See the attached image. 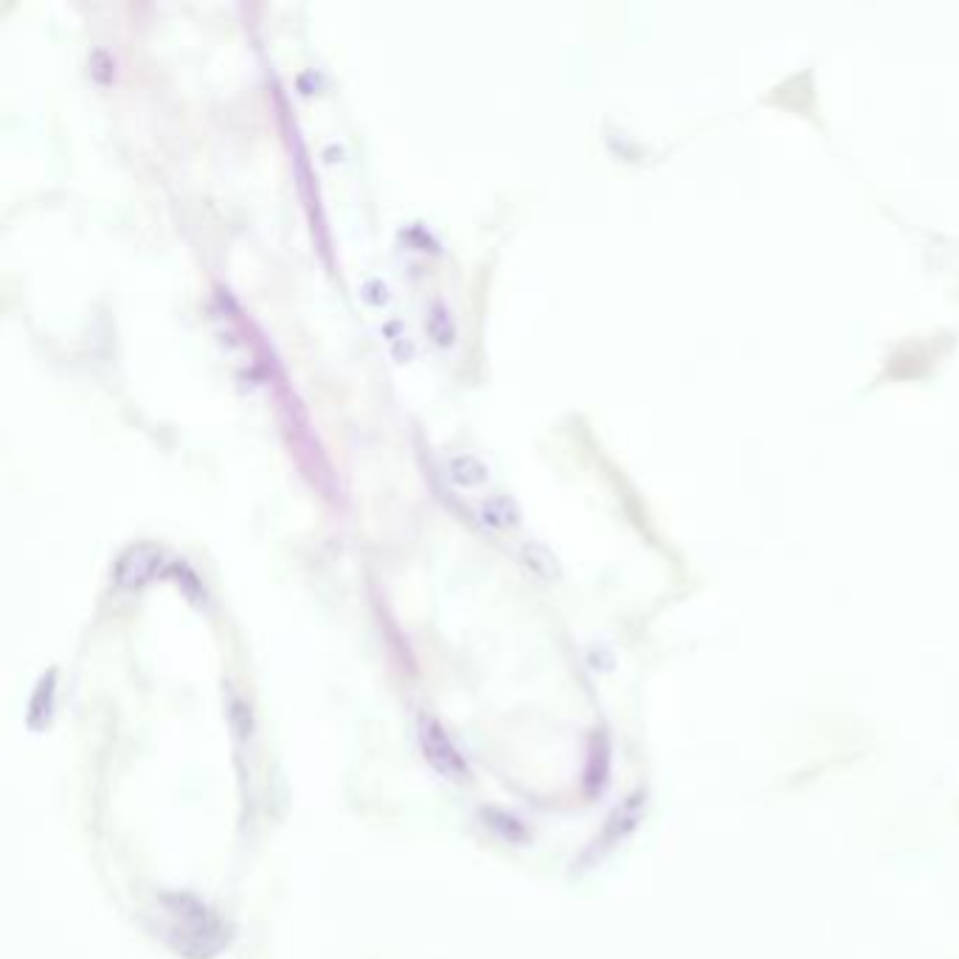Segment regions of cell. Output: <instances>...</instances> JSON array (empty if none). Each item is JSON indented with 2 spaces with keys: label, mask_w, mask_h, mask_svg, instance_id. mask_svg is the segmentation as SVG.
Listing matches in <instances>:
<instances>
[{
  "label": "cell",
  "mask_w": 959,
  "mask_h": 959,
  "mask_svg": "<svg viewBox=\"0 0 959 959\" xmlns=\"http://www.w3.org/2000/svg\"><path fill=\"white\" fill-rule=\"evenodd\" d=\"M161 566V552L150 546V543H138L130 546L116 563V583L124 588H135V585L147 583L152 574Z\"/></svg>",
  "instance_id": "obj_1"
},
{
  "label": "cell",
  "mask_w": 959,
  "mask_h": 959,
  "mask_svg": "<svg viewBox=\"0 0 959 959\" xmlns=\"http://www.w3.org/2000/svg\"><path fill=\"white\" fill-rule=\"evenodd\" d=\"M479 518L490 529H512V526L521 524V507L507 493L490 495L487 501H481Z\"/></svg>",
  "instance_id": "obj_2"
},
{
  "label": "cell",
  "mask_w": 959,
  "mask_h": 959,
  "mask_svg": "<svg viewBox=\"0 0 959 959\" xmlns=\"http://www.w3.org/2000/svg\"><path fill=\"white\" fill-rule=\"evenodd\" d=\"M445 470H448V479L456 481L459 487H479V484L490 479V467L484 465L476 453H456V456H450Z\"/></svg>",
  "instance_id": "obj_3"
},
{
  "label": "cell",
  "mask_w": 959,
  "mask_h": 959,
  "mask_svg": "<svg viewBox=\"0 0 959 959\" xmlns=\"http://www.w3.org/2000/svg\"><path fill=\"white\" fill-rule=\"evenodd\" d=\"M425 330L434 338L439 346H453L456 344V324H453V315H450L448 304L442 299L431 301L428 313H425Z\"/></svg>",
  "instance_id": "obj_4"
},
{
  "label": "cell",
  "mask_w": 959,
  "mask_h": 959,
  "mask_svg": "<svg viewBox=\"0 0 959 959\" xmlns=\"http://www.w3.org/2000/svg\"><path fill=\"white\" fill-rule=\"evenodd\" d=\"M521 557H524L526 566H529V569H535L538 574H555V560H552V555H549V549H546V546H540V543H524Z\"/></svg>",
  "instance_id": "obj_5"
},
{
  "label": "cell",
  "mask_w": 959,
  "mask_h": 959,
  "mask_svg": "<svg viewBox=\"0 0 959 959\" xmlns=\"http://www.w3.org/2000/svg\"><path fill=\"white\" fill-rule=\"evenodd\" d=\"M113 68H116V62H113V57H110L107 51L96 48V51L90 54V74L96 76V82L107 85V82L113 79Z\"/></svg>",
  "instance_id": "obj_6"
},
{
  "label": "cell",
  "mask_w": 959,
  "mask_h": 959,
  "mask_svg": "<svg viewBox=\"0 0 959 959\" xmlns=\"http://www.w3.org/2000/svg\"><path fill=\"white\" fill-rule=\"evenodd\" d=\"M360 296L369 301V304H375V307H383V304L391 299V290L383 279L372 276V279H366V282L360 285Z\"/></svg>",
  "instance_id": "obj_7"
},
{
  "label": "cell",
  "mask_w": 959,
  "mask_h": 959,
  "mask_svg": "<svg viewBox=\"0 0 959 959\" xmlns=\"http://www.w3.org/2000/svg\"><path fill=\"white\" fill-rule=\"evenodd\" d=\"M389 346H391V355H394V360H397V363H408V360L417 355V346H414V341H411L408 335H405V338H400V341H394V344H389Z\"/></svg>",
  "instance_id": "obj_8"
},
{
  "label": "cell",
  "mask_w": 959,
  "mask_h": 959,
  "mask_svg": "<svg viewBox=\"0 0 959 959\" xmlns=\"http://www.w3.org/2000/svg\"><path fill=\"white\" fill-rule=\"evenodd\" d=\"M344 144H338V141H330V144H324V150H321V158H324V164H341L344 161Z\"/></svg>",
  "instance_id": "obj_9"
},
{
  "label": "cell",
  "mask_w": 959,
  "mask_h": 959,
  "mask_svg": "<svg viewBox=\"0 0 959 959\" xmlns=\"http://www.w3.org/2000/svg\"><path fill=\"white\" fill-rule=\"evenodd\" d=\"M318 85H321V74H318V71H304V74L299 76L301 93H313Z\"/></svg>",
  "instance_id": "obj_10"
}]
</instances>
